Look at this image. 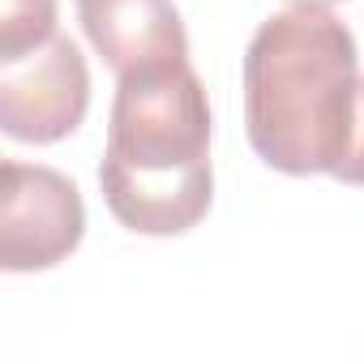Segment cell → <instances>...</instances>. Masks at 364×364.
Masks as SVG:
<instances>
[{"label": "cell", "instance_id": "6da1fadb", "mask_svg": "<svg viewBox=\"0 0 364 364\" xmlns=\"http://www.w3.org/2000/svg\"><path fill=\"white\" fill-rule=\"evenodd\" d=\"M360 56L326 5H291L257 26L245 52V133L287 176H334L360 116Z\"/></svg>", "mask_w": 364, "mask_h": 364}, {"label": "cell", "instance_id": "7a4b0ae2", "mask_svg": "<svg viewBox=\"0 0 364 364\" xmlns=\"http://www.w3.org/2000/svg\"><path fill=\"white\" fill-rule=\"evenodd\" d=\"M103 202L137 236H180L215 202L210 99L189 60L116 86L99 163Z\"/></svg>", "mask_w": 364, "mask_h": 364}, {"label": "cell", "instance_id": "3957f363", "mask_svg": "<svg viewBox=\"0 0 364 364\" xmlns=\"http://www.w3.org/2000/svg\"><path fill=\"white\" fill-rule=\"evenodd\" d=\"M86 232V206L69 176L5 159L0 167V266L35 274L65 262Z\"/></svg>", "mask_w": 364, "mask_h": 364}, {"label": "cell", "instance_id": "277c9868", "mask_svg": "<svg viewBox=\"0 0 364 364\" xmlns=\"http://www.w3.org/2000/svg\"><path fill=\"white\" fill-rule=\"evenodd\" d=\"M90 107V69L73 39L52 35L18 60H0V129L14 141L52 146Z\"/></svg>", "mask_w": 364, "mask_h": 364}, {"label": "cell", "instance_id": "5b68a950", "mask_svg": "<svg viewBox=\"0 0 364 364\" xmlns=\"http://www.w3.org/2000/svg\"><path fill=\"white\" fill-rule=\"evenodd\" d=\"M77 22L116 77L189 60V35L171 0H77Z\"/></svg>", "mask_w": 364, "mask_h": 364}, {"label": "cell", "instance_id": "8992f818", "mask_svg": "<svg viewBox=\"0 0 364 364\" xmlns=\"http://www.w3.org/2000/svg\"><path fill=\"white\" fill-rule=\"evenodd\" d=\"M56 35V0H5L0 5V60H18Z\"/></svg>", "mask_w": 364, "mask_h": 364}, {"label": "cell", "instance_id": "52a82bcc", "mask_svg": "<svg viewBox=\"0 0 364 364\" xmlns=\"http://www.w3.org/2000/svg\"><path fill=\"white\" fill-rule=\"evenodd\" d=\"M334 180L343 185H364V77H360V116H355V133H351V150L338 163Z\"/></svg>", "mask_w": 364, "mask_h": 364}, {"label": "cell", "instance_id": "ba28073f", "mask_svg": "<svg viewBox=\"0 0 364 364\" xmlns=\"http://www.w3.org/2000/svg\"><path fill=\"white\" fill-rule=\"evenodd\" d=\"M296 5H304V0H296ZM313 5H330V0H313Z\"/></svg>", "mask_w": 364, "mask_h": 364}]
</instances>
